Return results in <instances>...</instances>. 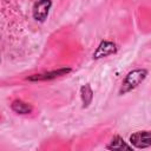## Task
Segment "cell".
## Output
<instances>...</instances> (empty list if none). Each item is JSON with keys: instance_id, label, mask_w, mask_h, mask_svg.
<instances>
[{"instance_id": "1", "label": "cell", "mask_w": 151, "mask_h": 151, "mask_svg": "<svg viewBox=\"0 0 151 151\" xmlns=\"http://www.w3.org/2000/svg\"><path fill=\"white\" fill-rule=\"evenodd\" d=\"M146 74H147V71L146 70H134V71L130 72L126 76V78L124 79L119 93L120 94H124V93L133 90L134 87H137L146 78Z\"/></svg>"}, {"instance_id": "2", "label": "cell", "mask_w": 151, "mask_h": 151, "mask_svg": "<svg viewBox=\"0 0 151 151\" xmlns=\"http://www.w3.org/2000/svg\"><path fill=\"white\" fill-rule=\"evenodd\" d=\"M51 6V0H39L33 7V18L37 21H44L48 15Z\"/></svg>"}, {"instance_id": "3", "label": "cell", "mask_w": 151, "mask_h": 151, "mask_svg": "<svg viewBox=\"0 0 151 151\" xmlns=\"http://www.w3.org/2000/svg\"><path fill=\"white\" fill-rule=\"evenodd\" d=\"M131 144H133L136 147L142 149V147H147L151 145V139H150V132L149 131H139L133 133L130 137Z\"/></svg>"}, {"instance_id": "4", "label": "cell", "mask_w": 151, "mask_h": 151, "mask_svg": "<svg viewBox=\"0 0 151 151\" xmlns=\"http://www.w3.org/2000/svg\"><path fill=\"white\" fill-rule=\"evenodd\" d=\"M117 51V47L113 42L111 41H101L100 45L98 46L97 51L93 53V58L94 59H99V58H104L107 57L112 53H114Z\"/></svg>"}, {"instance_id": "5", "label": "cell", "mask_w": 151, "mask_h": 151, "mask_svg": "<svg viewBox=\"0 0 151 151\" xmlns=\"http://www.w3.org/2000/svg\"><path fill=\"white\" fill-rule=\"evenodd\" d=\"M70 72V68H63V70H58V71H52V72H48V73H44V74H35V76H32L29 77L28 79L29 80H48V79H53V78H57V77H60L65 73Z\"/></svg>"}, {"instance_id": "6", "label": "cell", "mask_w": 151, "mask_h": 151, "mask_svg": "<svg viewBox=\"0 0 151 151\" xmlns=\"http://www.w3.org/2000/svg\"><path fill=\"white\" fill-rule=\"evenodd\" d=\"M12 110L20 114H27L32 111V107H31V105H28L27 103H25L22 100H14L12 103Z\"/></svg>"}, {"instance_id": "7", "label": "cell", "mask_w": 151, "mask_h": 151, "mask_svg": "<svg viewBox=\"0 0 151 151\" xmlns=\"http://www.w3.org/2000/svg\"><path fill=\"white\" fill-rule=\"evenodd\" d=\"M107 149H111V150H123V149L131 150V146L127 145L120 137H114L111 140V144L107 145Z\"/></svg>"}, {"instance_id": "8", "label": "cell", "mask_w": 151, "mask_h": 151, "mask_svg": "<svg viewBox=\"0 0 151 151\" xmlns=\"http://www.w3.org/2000/svg\"><path fill=\"white\" fill-rule=\"evenodd\" d=\"M81 98H83L84 106H87L92 99V91L88 85H85L81 87Z\"/></svg>"}]
</instances>
